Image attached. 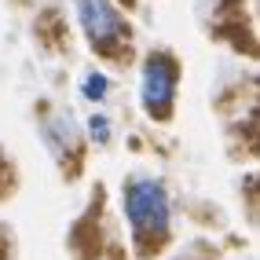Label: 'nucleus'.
Masks as SVG:
<instances>
[{
    "label": "nucleus",
    "instance_id": "obj_1",
    "mask_svg": "<svg viewBox=\"0 0 260 260\" xmlns=\"http://www.w3.org/2000/svg\"><path fill=\"white\" fill-rule=\"evenodd\" d=\"M125 216L132 223V235L140 246H158L169 235V194L158 180H132L125 187Z\"/></svg>",
    "mask_w": 260,
    "mask_h": 260
},
{
    "label": "nucleus",
    "instance_id": "obj_2",
    "mask_svg": "<svg viewBox=\"0 0 260 260\" xmlns=\"http://www.w3.org/2000/svg\"><path fill=\"white\" fill-rule=\"evenodd\" d=\"M176 81H180V66L172 62V55L147 59L143 81H140V99H143V110L150 117H169L172 99H176Z\"/></svg>",
    "mask_w": 260,
    "mask_h": 260
},
{
    "label": "nucleus",
    "instance_id": "obj_3",
    "mask_svg": "<svg viewBox=\"0 0 260 260\" xmlns=\"http://www.w3.org/2000/svg\"><path fill=\"white\" fill-rule=\"evenodd\" d=\"M77 15H81V26L88 33V41L103 51H110L125 37V22L117 19L110 0H77Z\"/></svg>",
    "mask_w": 260,
    "mask_h": 260
},
{
    "label": "nucleus",
    "instance_id": "obj_4",
    "mask_svg": "<svg viewBox=\"0 0 260 260\" xmlns=\"http://www.w3.org/2000/svg\"><path fill=\"white\" fill-rule=\"evenodd\" d=\"M81 88H84V95H88V99H95V103H99V99H107V88H110V81L103 77V74H88Z\"/></svg>",
    "mask_w": 260,
    "mask_h": 260
},
{
    "label": "nucleus",
    "instance_id": "obj_5",
    "mask_svg": "<svg viewBox=\"0 0 260 260\" xmlns=\"http://www.w3.org/2000/svg\"><path fill=\"white\" fill-rule=\"evenodd\" d=\"M88 132H92L95 143H110V125H107V117H103V114H95L88 121Z\"/></svg>",
    "mask_w": 260,
    "mask_h": 260
}]
</instances>
